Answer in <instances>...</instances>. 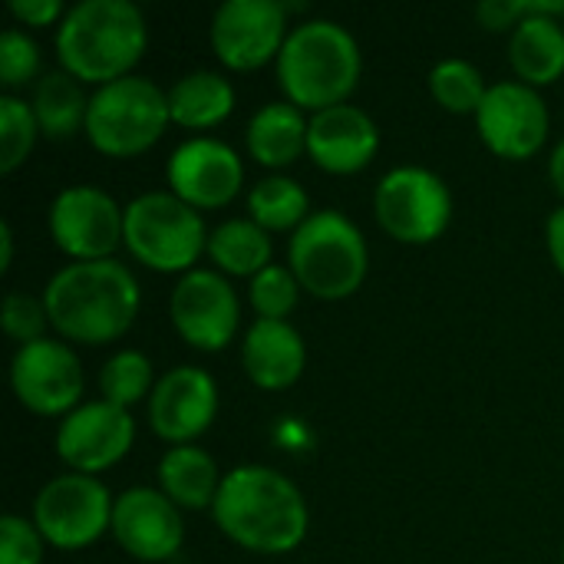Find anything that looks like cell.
Listing matches in <instances>:
<instances>
[{
  "label": "cell",
  "instance_id": "6da1fadb",
  "mask_svg": "<svg viewBox=\"0 0 564 564\" xmlns=\"http://www.w3.org/2000/svg\"><path fill=\"white\" fill-rule=\"evenodd\" d=\"M40 297L53 334L83 347H102L126 337L142 307L135 274L116 258L63 264Z\"/></svg>",
  "mask_w": 564,
  "mask_h": 564
},
{
  "label": "cell",
  "instance_id": "7a4b0ae2",
  "mask_svg": "<svg viewBox=\"0 0 564 564\" xmlns=\"http://www.w3.org/2000/svg\"><path fill=\"white\" fill-rule=\"evenodd\" d=\"M212 519L228 542L254 555H288L307 539L311 512L301 489L271 466H235L225 473Z\"/></svg>",
  "mask_w": 564,
  "mask_h": 564
},
{
  "label": "cell",
  "instance_id": "3957f363",
  "mask_svg": "<svg viewBox=\"0 0 564 564\" xmlns=\"http://www.w3.org/2000/svg\"><path fill=\"white\" fill-rule=\"evenodd\" d=\"M145 43V13L132 0H79L56 26L59 69L96 89L132 76Z\"/></svg>",
  "mask_w": 564,
  "mask_h": 564
},
{
  "label": "cell",
  "instance_id": "277c9868",
  "mask_svg": "<svg viewBox=\"0 0 564 564\" xmlns=\"http://www.w3.org/2000/svg\"><path fill=\"white\" fill-rule=\"evenodd\" d=\"M274 69L288 102L304 112H321L350 99L364 69V56L357 36L344 23L314 17L291 23Z\"/></svg>",
  "mask_w": 564,
  "mask_h": 564
},
{
  "label": "cell",
  "instance_id": "5b68a950",
  "mask_svg": "<svg viewBox=\"0 0 564 564\" xmlns=\"http://www.w3.org/2000/svg\"><path fill=\"white\" fill-rule=\"evenodd\" d=\"M288 268L301 291L317 301H344L360 291L370 271V248L354 218L317 208L288 241Z\"/></svg>",
  "mask_w": 564,
  "mask_h": 564
},
{
  "label": "cell",
  "instance_id": "8992f818",
  "mask_svg": "<svg viewBox=\"0 0 564 564\" xmlns=\"http://www.w3.org/2000/svg\"><path fill=\"white\" fill-rule=\"evenodd\" d=\"M169 89L149 76H122L89 93L86 139L106 159H135L169 129Z\"/></svg>",
  "mask_w": 564,
  "mask_h": 564
},
{
  "label": "cell",
  "instance_id": "52a82bcc",
  "mask_svg": "<svg viewBox=\"0 0 564 564\" xmlns=\"http://www.w3.org/2000/svg\"><path fill=\"white\" fill-rule=\"evenodd\" d=\"M208 225L198 208L172 192H142L126 205L122 245L149 271L188 274L208 251Z\"/></svg>",
  "mask_w": 564,
  "mask_h": 564
},
{
  "label": "cell",
  "instance_id": "ba28073f",
  "mask_svg": "<svg viewBox=\"0 0 564 564\" xmlns=\"http://www.w3.org/2000/svg\"><path fill=\"white\" fill-rule=\"evenodd\" d=\"M377 225L400 245H433L453 221V192L433 169L397 165L373 188Z\"/></svg>",
  "mask_w": 564,
  "mask_h": 564
},
{
  "label": "cell",
  "instance_id": "9c48e42d",
  "mask_svg": "<svg viewBox=\"0 0 564 564\" xmlns=\"http://www.w3.org/2000/svg\"><path fill=\"white\" fill-rule=\"evenodd\" d=\"M116 496L99 476L66 473L50 479L33 499V525L43 542L59 552H79L96 545L112 529Z\"/></svg>",
  "mask_w": 564,
  "mask_h": 564
},
{
  "label": "cell",
  "instance_id": "30bf717a",
  "mask_svg": "<svg viewBox=\"0 0 564 564\" xmlns=\"http://www.w3.org/2000/svg\"><path fill=\"white\" fill-rule=\"evenodd\" d=\"M46 228L69 261H106L122 245L126 205L99 185H66L50 202Z\"/></svg>",
  "mask_w": 564,
  "mask_h": 564
},
{
  "label": "cell",
  "instance_id": "8fae6325",
  "mask_svg": "<svg viewBox=\"0 0 564 564\" xmlns=\"http://www.w3.org/2000/svg\"><path fill=\"white\" fill-rule=\"evenodd\" d=\"M10 390L20 406L36 416H69L83 406V360L73 344L59 337H43L17 347L10 360Z\"/></svg>",
  "mask_w": 564,
  "mask_h": 564
},
{
  "label": "cell",
  "instance_id": "7c38bea8",
  "mask_svg": "<svg viewBox=\"0 0 564 564\" xmlns=\"http://www.w3.org/2000/svg\"><path fill=\"white\" fill-rule=\"evenodd\" d=\"M169 317L188 347L202 354H221L238 337L241 301L225 274L215 268H195L175 281Z\"/></svg>",
  "mask_w": 564,
  "mask_h": 564
},
{
  "label": "cell",
  "instance_id": "4fadbf2b",
  "mask_svg": "<svg viewBox=\"0 0 564 564\" xmlns=\"http://www.w3.org/2000/svg\"><path fill=\"white\" fill-rule=\"evenodd\" d=\"M288 33V7L281 0H225L208 26L218 63L235 73L278 63Z\"/></svg>",
  "mask_w": 564,
  "mask_h": 564
},
{
  "label": "cell",
  "instance_id": "5bb4252c",
  "mask_svg": "<svg viewBox=\"0 0 564 564\" xmlns=\"http://www.w3.org/2000/svg\"><path fill=\"white\" fill-rule=\"evenodd\" d=\"M549 129L552 116L542 93L519 79L492 83L476 112V132L482 145L509 162H525L539 155L549 142Z\"/></svg>",
  "mask_w": 564,
  "mask_h": 564
},
{
  "label": "cell",
  "instance_id": "9a60e30c",
  "mask_svg": "<svg viewBox=\"0 0 564 564\" xmlns=\"http://www.w3.org/2000/svg\"><path fill=\"white\" fill-rule=\"evenodd\" d=\"M135 443V420L106 400H89L59 420L53 446L69 473L99 476L122 463Z\"/></svg>",
  "mask_w": 564,
  "mask_h": 564
},
{
  "label": "cell",
  "instance_id": "2e32d148",
  "mask_svg": "<svg viewBox=\"0 0 564 564\" xmlns=\"http://www.w3.org/2000/svg\"><path fill=\"white\" fill-rule=\"evenodd\" d=\"M169 192L198 212L225 208L241 195L245 165L238 152L215 135H192L178 142L165 162Z\"/></svg>",
  "mask_w": 564,
  "mask_h": 564
},
{
  "label": "cell",
  "instance_id": "e0dca14e",
  "mask_svg": "<svg viewBox=\"0 0 564 564\" xmlns=\"http://www.w3.org/2000/svg\"><path fill=\"white\" fill-rule=\"evenodd\" d=\"M109 535L135 562H169L182 552L185 542L182 509L162 489L132 486L122 496H116Z\"/></svg>",
  "mask_w": 564,
  "mask_h": 564
},
{
  "label": "cell",
  "instance_id": "ac0fdd59",
  "mask_svg": "<svg viewBox=\"0 0 564 564\" xmlns=\"http://www.w3.org/2000/svg\"><path fill=\"white\" fill-rule=\"evenodd\" d=\"M149 430L169 446H188L218 416V383L205 367L178 364L165 370L149 397Z\"/></svg>",
  "mask_w": 564,
  "mask_h": 564
},
{
  "label": "cell",
  "instance_id": "d6986e66",
  "mask_svg": "<svg viewBox=\"0 0 564 564\" xmlns=\"http://www.w3.org/2000/svg\"><path fill=\"white\" fill-rule=\"evenodd\" d=\"M380 152V126L373 116L354 102H340L311 112L307 122V155L317 169L330 175H357Z\"/></svg>",
  "mask_w": 564,
  "mask_h": 564
},
{
  "label": "cell",
  "instance_id": "ffe728a7",
  "mask_svg": "<svg viewBox=\"0 0 564 564\" xmlns=\"http://www.w3.org/2000/svg\"><path fill=\"white\" fill-rule=\"evenodd\" d=\"M241 367L258 390L281 393L294 387L307 367V347L301 330L291 321L254 317V324L241 337Z\"/></svg>",
  "mask_w": 564,
  "mask_h": 564
},
{
  "label": "cell",
  "instance_id": "44dd1931",
  "mask_svg": "<svg viewBox=\"0 0 564 564\" xmlns=\"http://www.w3.org/2000/svg\"><path fill=\"white\" fill-rule=\"evenodd\" d=\"M307 122L311 116L288 99L264 102L245 126V149L264 169H288L307 155Z\"/></svg>",
  "mask_w": 564,
  "mask_h": 564
},
{
  "label": "cell",
  "instance_id": "7402d4cb",
  "mask_svg": "<svg viewBox=\"0 0 564 564\" xmlns=\"http://www.w3.org/2000/svg\"><path fill=\"white\" fill-rule=\"evenodd\" d=\"M509 63L516 79L542 89L564 76V17L535 13L509 33Z\"/></svg>",
  "mask_w": 564,
  "mask_h": 564
},
{
  "label": "cell",
  "instance_id": "603a6c76",
  "mask_svg": "<svg viewBox=\"0 0 564 564\" xmlns=\"http://www.w3.org/2000/svg\"><path fill=\"white\" fill-rule=\"evenodd\" d=\"M235 112V86L215 69H192L169 86V116L178 129L208 132Z\"/></svg>",
  "mask_w": 564,
  "mask_h": 564
},
{
  "label": "cell",
  "instance_id": "cb8c5ba5",
  "mask_svg": "<svg viewBox=\"0 0 564 564\" xmlns=\"http://www.w3.org/2000/svg\"><path fill=\"white\" fill-rule=\"evenodd\" d=\"M159 489L182 509V512H205L215 506V496L221 489V473L212 453L202 446H169L159 459Z\"/></svg>",
  "mask_w": 564,
  "mask_h": 564
},
{
  "label": "cell",
  "instance_id": "d4e9b609",
  "mask_svg": "<svg viewBox=\"0 0 564 564\" xmlns=\"http://www.w3.org/2000/svg\"><path fill=\"white\" fill-rule=\"evenodd\" d=\"M271 235L251 218H225L208 235V261L225 278H254L271 264Z\"/></svg>",
  "mask_w": 564,
  "mask_h": 564
},
{
  "label": "cell",
  "instance_id": "484cf974",
  "mask_svg": "<svg viewBox=\"0 0 564 564\" xmlns=\"http://www.w3.org/2000/svg\"><path fill=\"white\" fill-rule=\"evenodd\" d=\"M30 106L46 139H69L79 129H86L89 96L83 83L66 69H46L33 86Z\"/></svg>",
  "mask_w": 564,
  "mask_h": 564
},
{
  "label": "cell",
  "instance_id": "4316f807",
  "mask_svg": "<svg viewBox=\"0 0 564 564\" xmlns=\"http://www.w3.org/2000/svg\"><path fill=\"white\" fill-rule=\"evenodd\" d=\"M311 195L291 175H268L248 192V218L258 221L268 235L297 231L311 218Z\"/></svg>",
  "mask_w": 564,
  "mask_h": 564
},
{
  "label": "cell",
  "instance_id": "83f0119b",
  "mask_svg": "<svg viewBox=\"0 0 564 564\" xmlns=\"http://www.w3.org/2000/svg\"><path fill=\"white\" fill-rule=\"evenodd\" d=\"M96 383H99V400H106V403H112V406L132 413L135 403H142V400L149 403V397H152L159 377H155L152 360H149L142 350L122 347V350H116V354L102 364Z\"/></svg>",
  "mask_w": 564,
  "mask_h": 564
},
{
  "label": "cell",
  "instance_id": "f1b7e54d",
  "mask_svg": "<svg viewBox=\"0 0 564 564\" xmlns=\"http://www.w3.org/2000/svg\"><path fill=\"white\" fill-rule=\"evenodd\" d=\"M430 93L433 99L453 112V116H476L486 93H489V83L482 76V69L463 56H449V59H440L433 69H430Z\"/></svg>",
  "mask_w": 564,
  "mask_h": 564
},
{
  "label": "cell",
  "instance_id": "f546056e",
  "mask_svg": "<svg viewBox=\"0 0 564 564\" xmlns=\"http://www.w3.org/2000/svg\"><path fill=\"white\" fill-rule=\"evenodd\" d=\"M40 122L33 106L17 93H0V172L13 175L33 152L40 139Z\"/></svg>",
  "mask_w": 564,
  "mask_h": 564
},
{
  "label": "cell",
  "instance_id": "4dcf8cb0",
  "mask_svg": "<svg viewBox=\"0 0 564 564\" xmlns=\"http://www.w3.org/2000/svg\"><path fill=\"white\" fill-rule=\"evenodd\" d=\"M248 297L258 317L264 321H288V314L301 301V284L288 264H268L261 274L248 281Z\"/></svg>",
  "mask_w": 564,
  "mask_h": 564
},
{
  "label": "cell",
  "instance_id": "1f68e13d",
  "mask_svg": "<svg viewBox=\"0 0 564 564\" xmlns=\"http://www.w3.org/2000/svg\"><path fill=\"white\" fill-rule=\"evenodd\" d=\"M43 76L40 43L23 26H7L0 33V86L3 93H17L26 83L36 86Z\"/></svg>",
  "mask_w": 564,
  "mask_h": 564
},
{
  "label": "cell",
  "instance_id": "d6a6232c",
  "mask_svg": "<svg viewBox=\"0 0 564 564\" xmlns=\"http://www.w3.org/2000/svg\"><path fill=\"white\" fill-rule=\"evenodd\" d=\"M0 327H3V334H7L17 347H26V344H33V340H43V337H46V327H50V314H46L43 297L26 294V291H10V294L3 297Z\"/></svg>",
  "mask_w": 564,
  "mask_h": 564
},
{
  "label": "cell",
  "instance_id": "836d02e7",
  "mask_svg": "<svg viewBox=\"0 0 564 564\" xmlns=\"http://www.w3.org/2000/svg\"><path fill=\"white\" fill-rule=\"evenodd\" d=\"M535 13L564 17V0H482L476 7V20L489 33H502V30L512 33L525 17H535Z\"/></svg>",
  "mask_w": 564,
  "mask_h": 564
},
{
  "label": "cell",
  "instance_id": "e575fe53",
  "mask_svg": "<svg viewBox=\"0 0 564 564\" xmlns=\"http://www.w3.org/2000/svg\"><path fill=\"white\" fill-rule=\"evenodd\" d=\"M43 535L33 519L3 516L0 519V564H43Z\"/></svg>",
  "mask_w": 564,
  "mask_h": 564
},
{
  "label": "cell",
  "instance_id": "d590c367",
  "mask_svg": "<svg viewBox=\"0 0 564 564\" xmlns=\"http://www.w3.org/2000/svg\"><path fill=\"white\" fill-rule=\"evenodd\" d=\"M10 17L17 20V26H59V20L66 17V7L59 0H10L7 3Z\"/></svg>",
  "mask_w": 564,
  "mask_h": 564
},
{
  "label": "cell",
  "instance_id": "8d00e7d4",
  "mask_svg": "<svg viewBox=\"0 0 564 564\" xmlns=\"http://www.w3.org/2000/svg\"><path fill=\"white\" fill-rule=\"evenodd\" d=\"M545 245H549L552 264L558 268V274L564 278V205H558L545 221Z\"/></svg>",
  "mask_w": 564,
  "mask_h": 564
},
{
  "label": "cell",
  "instance_id": "74e56055",
  "mask_svg": "<svg viewBox=\"0 0 564 564\" xmlns=\"http://www.w3.org/2000/svg\"><path fill=\"white\" fill-rule=\"evenodd\" d=\"M549 182H552V188L558 192L564 205V135L555 142V149L549 155Z\"/></svg>",
  "mask_w": 564,
  "mask_h": 564
},
{
  "label": "cell",
  "instance_id": "f35d334b",
  "mask_svg": "<svg viewBox=\"0 0 564 564\" xmlns=\"http://www.w3.org/2000/svg\"><path fill=\"white\" fill-rule=\"evenodd\" d=\"M13 268V228L10 221H0V274Z\"/></svg>",
  "mask_w": 564,
  "mask_h": 564
},
{
  "label": "cell",
  "instance_id": "ab89813d",
  "mask_svg": "<svg viewBox=\"0 0 564 564\" xmlns=\"http://www.w3.org/2000/svg\"><path fill=\"white\" fill-rule=\"evenodd\" d=\"M562 564H564V545H562Z\"/></svg>",
  "mask_w": 564,
  "mask_h": 564
}]
</instances>
